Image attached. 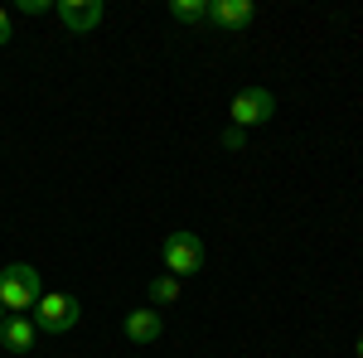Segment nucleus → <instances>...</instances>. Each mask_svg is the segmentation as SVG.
<instances>
[{
  "label": "nucleus",
  "instance_id": "1",
  "mask_svg": "<svg viewBox=\"0 0 363 358\" xmlns=\"http://www.w3.org/2000/svg\"><path fill=\"white\" fill-rule=\"evenodd\" d=\"M44 296V286H39V272L29 267V262H10V267H0V305L10 310V315H29L34 305Z\"/></svg>",
  "mask_w": 363,
  "mask_h": 358
},
{
  "label": "nucleus",
  "instance_id": "2",
  "mask_svg": "<svg viewBox=\"0 0 363 358\" xmlns=\"http://www.w3.org/2000/svg\"><path fill=\"white\" fill-rule=\"evenodd\" d=\"M78 315H83V305L73 301V296H63V291H44L39 305L29 310V320H34L39 334H68L78 325Z\"/></svg>",
  "mask_w": 363,
  "mask_h": 358
},
{
  "label": "nucleus",
  "instance_id": "3",
  "mask_svg": "<svg viewBox=\"0 0 363 358\" xmlns=\"http://www.w3.org/2000/svg\"><path fill=\"white\" fill-rule=\"evenodd\" d=\"M160 257H165V276H174V281L203 272V242H199L194 233H165Z\"/></svg>",
  "mask_w": 363,
  "mask_h": 358
},
{
  "label": "nucleus",
  "instance_id": "4",
  "mask_svg": "<svg viewBox=\"0 0 363 358\" xmlns=\"http://www.w3.org/2000/svg\"><path fill=\"white\" fill-rule=\"evenodd\" d=\"M272 116H277V97H272L267 87H242V92H233V126H238V131L262 126V121H272Z\"/></svg>",
  "mask_w": 363,
  "mask_h": 358
},
{
  "label": "nucleus",
  "instance_id": "5",
  "mask_svg": "<svg viewBox=\"0 0 363 358\" xmlns=\"http://www.w3.org/2000/svg\"><path fill=\"white\" fill-rule=\"evenodd\" d=\"M54 10L63 29H73V34H87V29L102 25V0H58Z\"/></svg>",
  "mask_w": 363,
  "mask_h": 358
},
{
  "label": "nucleus",
  "instance_id": "6",
  "mask_svg": "<svg viewBox=\"0 0 363 358\" xmlns=\"http://www.w3.org/2000/svg\"><path fill=\"white\" fill-rule=\"evenodd\" d=\"M252 15H257V5H252V0H208V25L228 29V34L247 29Z\"/></svg>",
  "mask_w": 363,
  "mask_h": 358
},
{
  "label": "nucleus",
  "instance_id": "7",
  "mask_svg": "<svg viewBox=\"0 0 363 358\" xmlns=\"http://www.w3.org/2000/svg\"><path fill=\"white\" fill-rule=\"evenodd\" d=\"M0 344H5L10 354H29V349L39 344L34 320H29V315H5V325H0Z\"/></svg>",
  "mask_w": 363,
  "mask_h": 358
},
{
  "label": "nucleus",
  "instance_id": "8",
  "mask_svg": "<svg viewBox=\"0 0 363 358\" xmlns=\"http://www.w3.org/2000/svg\"><path fill=\"white\" fill-rule=\"evenodd\" d=\"M160 334H165V320H160V310H155V305L126 315V339H131V344H155Z\"/></svg>",
  "mask_w": 363,
  "mask_h": 358
},
{
  "label": "nucleus",
  "instance_id": "9",
  "mask_svg": "<svg viewBox=\"0 0 363 358\" xmlns=\"http://www.w3.org/2000/svg\"><path fill=\"white\" fill-rule=\"evenodd\" d=\"M169 15L179 25H203L208 20V0H169Z\"/></svg>",
  "mask_w": 363,
  "mask_h": 358
},
{
  "label": "nucleus",
  "instance_id": "10",
  "mask_svg": "<svg viewBox=\"0 0 363 358\" xmlns=\"http://www.w3.org/2000/svg\"><path fill=\"white\" fill-rule=\"evenodd\" d=\"M179 301V281L174 276H155L150 281V305H174Z\"/></svg>",
  "mask_w": 363,
  "mask_h": 358
},
{
  "label": "nucleus",
  "instance_id": "11",
  "mask_svg": "<svg viewBox=\"0 0 363 358\" xmlns=\"http://www.w3.org/2000/svg\"><path fill=\"white\" fill-rule=\"evenodd\" d=\"M223 145H228V150H242V145H247V131H238V126H228V131H223Z\"/></svg>",
  "mask_w": 363,
  "mask_h": 358
},
{
  "label": "nucleus",
  "instance_id": "12",
  "mask_svg": "<svg viewBox=\"0 0 363 358\" xmlns=\"http://www.w3.org/2000/svg\"><path fill=\"white\" fill-rule=\"evenodd\" d=\"M10 39H15V29H10V15H5V10H0V49H5V44H10Z\"/></svg>",
  "mask_w": 363,
  "mask_h": 358
},
{
  "label": "nucleus",
  "instance_id": "13",
  "mask_svg": "<svg viewBox=\"0 0 363 358\" xmlns=\"http://www.w3.org/2000/svg\"><path fill=\"white\" fill-rule=\"evenodd\" d=\"M20 10H25V15H44V10H49V0H20Z\"/></svg>",
  "mask_w": 363,
  "mask_h": 358
},
{
  "label": "nucleus",
  "instance_id": "14",
  "mask_svg": "<svg viewBox=\"0 0 363 358\" xmlns=\"http://www.w3.org/2000/svg\"><path fill=\"white\" fill-rule=\"evenodd\" d=\"M354 354H359V358H363V339H359V344H354Z\"/></svg>",
  "mask_w": 363,
  "mask_h": 358
},
{
  "label": "nucleus",
  "instance_id": "15",
  "mask_svg": "<svg viewBox=\"0 0 363 358\" xmlns=\"http://www.w3.org/2000/svg\"><path fill=\"white\" fill-rule=\"evenodd\" d=\"M5 315H10V310H5V305H0V325H5Z\"/></svg>",
  "mask_w": 363,
  "mask_h": 358
}]
</instances>
